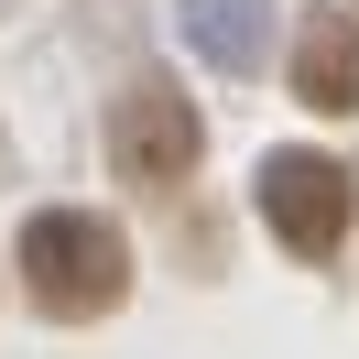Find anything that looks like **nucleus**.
Returning <instances> with one entry per match:
<instances>
[{"mask_svg":"<svg viewBox=\"0 0 359 359\" xmlns=\"http://www.w3.org/2000/svg\"><path fill=\"white\" fill-rule=\"evenodd\" d=\"M196 142H207L196 109H185L175 88H153V76L109 109V163H120V185H142V196H163V185L196 175Z\"/></svg>","mask_w":359,"mask_h":359,"instance_id":"nucleus-2","label":"nucleus"},{"mask_svg":"<svg viewBox=\"0 0 359 359\" xmlns=\"http://www.w3.org/2000/svg\"><path fill=\"white\" fill-rule=\"evenodd\" d=\"M22 283H33L44 316L88 327V316H109L120 294H131V240H120L109 218H88V207H44V218L22 229Z\"/></svg>","mask_w":359,"mask_h":359,"instance_id":"nucleus-1","label":"nucleus"},{"mask_svg":"<svg viewBox=\"0 0 359 359\" xmlns=\"http://www.w3.org/2000/svg\"><path fill=\"white\" fill-rule=\"evenodd\" d=\"M294 98L327 120L359 109V22L348 11H305V33H294Z\"/></svg>","mask_w":359,"mask_h":359,"instance_id":"nucleus-4","label":"nucleus"},{"mask_svg":"<svg viewBox=\"0 0 359 359\" xmlns=\"http://www.w3.org/2000/svg\"><path fill=\"white\" fill-rule=\"evenodd\" d=\"M348 175H337L327 153H272L262 163V218H272V240L283 250H305V262H327L337 240H348Z\"/></svg>","mask_w":359,"mask_h":359,"instance_id":"nucleus-3","label":"nucleus"}]
</instances>
